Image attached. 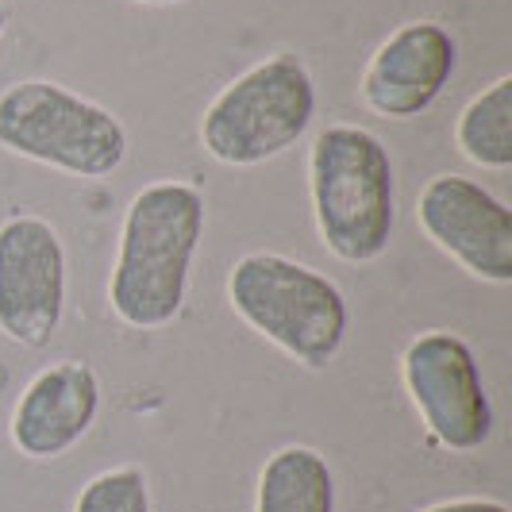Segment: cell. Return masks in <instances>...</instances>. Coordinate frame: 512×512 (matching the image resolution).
Masks as SVG:
<instances>
[{
	"label": "cell",
	"mask_w": 512,
	"mask_h": 512,
	"mask_svg": "<svg viewBox=\"0 0 512 512\" xmlns=\"http://www.w3.org/2000/svg\"><path fill=\"white\" fill-rule=\"evenodd\" d=\"M205 235V193L189 181H154L131 197L108 305L135 332L170 328L189 297V270Z\"/></svg>",
	"instance_id": "1"
},
{
	"label": "cell",
	"mask_w": 512,
	"mask_h": 512,
	"mask_svg": "<svg viewBox=\"0 0 512 512\" xmlns=\"http://www.w3.org/2000/svg\"><path fill=\"white\" fill-rule=\"evenodd\" d=\"M308 197L324 247L339 262L366 266L389 251L397 224L393 158L374 131L332 124L308 151Z\"/></svg>",
	"instance_id": "2"
},
{
	"label": "cell",
	"mask_w": 512,
	"mask_h": 512,
	"mask_svg": "<svg viewBox=\"0 0 512 512\" xmlns=\"http://www.w3.org/2000/svg\"><path fill=\"white\" fill-rule=\"evenodd\" d=\"M231 312L308 370H324L347 339L343 289L297 258L243 255L228 274Z\"/></svg>",
	"instance_id": "3"
},
{
	"label": "cell",
	"mask_w": 512,
	"mask_h": 512,
	"mask_svg": "<svg viewBox=\"0 0 512 512\" xmlns=\"http://www.w3.org/2000/svg\"><path fill=\"white\" fill-rule=\"evenodd\" d=\"M0 147L74 178H108L128 158V131L104 104L31 77L0 93Z\"/></svg>",
	"instance_id": "4"
},
{
	"label": "cell",
	"mask_w": 512,
	"mask_h": 512,
	"mask_svg": "<svg viewBox=\"0 0 512 512\" xmlns=\"http://www.w3.org/2000/svg\"><path fill=\"white\" fill-rule=\"evenodd\" d=\"M316 116V85L297 54H270L224 85L201 116V143L220 166H262L297 147Z\"/></svg>",
	"instance_id": "5"
},
{
	"label": "cell",
	"mask_w": 512,
	"mask_h": 512,
	"mask_svg": "<svg viewBox=\"0 0 512 512\" xmlns=\"http://www.w3.org/2000/svg\"><path fill=\"white\" fill-rule=\"evenodd\" d=\"M401 382L439 447L470 455L493 436V401L470 343L455 332L416 335L401 355Z\"/></svg>",
	"instance_id": "6"
},
{
	"label": "cell",
	"mask_w": 512,
	"mask_h": 512,
	"mask_svg": "<svg viewBox=\"0 0 512 512\" xmlns=\"http://www.w3.org/2000/svg\"><path fill=\"white\" fill-rule=\"evenodd\" d=\"M66 312V247L51 220L16 212L0 224V335L47 347Z\"/></svg>",
	"instance_id": "7"
},
{
	"label": "cell",
	"mask_w": 512,
	"mask_h": 512,
	"mask_svg": "<svg viewBox=\"0 0 512 512\" xmlns=\"http://www.w3.org/2000/svg\"><path fill=\"white\" fill-rule=\"evenodd\" d=\"M416 224L466 274L489 285L512 282V212L486 185L439 174L420 189Z\"/></svg>",
	"instance_id": "8"
},
{
	"label": "cell",
	"mask_w": 512,
	"mask_h": 512,
	"mask_svg": "<svg viewBox=\"0 0 512 512\" xmlns=\"http://www.w3.org/2000/svg\"><path fill=\"white\" fill-rule=\"evenodd\" d=\"M459 70V43L436 20L401 24L374 58L366 62L359 81L362 104L382 120H412L439 101Z\"/></svg>",
	"instance_id": "9"
},
{
	"label": "cell",
	"mask_w": 512,
	"mask_h": 512,
	"mask_svg": "<svg viewBox=\"0 0 512 512\" xmlns=\"http://www.w3.org/2000/svg\"><path fill=\"white\" fill-rule=\"evenodd\" d=\"M101 412V378L89 362L62 359L43 366L20 393L8 436L31 462H54L74 451Z\"/></svg>",
	"instance_id": "10"
},
{
	"label": "cell",
	"mask_w": 512,
	"mask_h": 512,
	"mask_svg": "<svg viewBox=\"0 0 512 512\" xmlns=\"http://www.w3.org/2000/svg\"><path fill=\"white\" fill-rule=\"evenodd\" d=\"M255 512H335V474L328 459L305 443L274 451L258 474Z\"/></svg>",
	"instance_id": "11"
},
{
	"label": "cell",
	"mask_w": 512,
	"mask_h": 512,
	"mask_svg": "<svg viewBox=\"0 0 512 512\" xmlns=\"http://www.w3.org/2000/svg\"><path fill=\"white\" fill-rule=\"evenodd\" d=\"M455 143L462 158L482 170L512 166V77H497L474 101L462 108L455 124Z\"/></svg>",
	"instance_id": "12"
},
{
	"label": "cell",
	"mask_w": 512,
	"mask_h": 512,
	"mask_svg": "<svg viewBox=\"0 0 512 512\" xmlns=\"http://www.w3.org/2000/svg\"><path fill=\"white\" fill-rule=\"evenodd\" d=\"M74 512H151V486L139 466H116L81 486Z\"/></svg>",
	"instance_id": "13"
},
{
	"label": "cell",
	"mask_w": 512,
	"mask_h": 512,
	"mask_svg": "<svg viewBox=\"0 0 512 512\" xmlns=\"http://www.w3.org/2000/svg\"><path fill=\"white\" fill-rule=\"evenodd\" d=\"M424 512H512L505 501H493V497H455V501H439Z\"/></svg>",
	"instance_id": "14"
},
{
	"label": "cell",
	"mask_w": 512,
	"mask_h": 512,
	"mask_svg": "<svg viewBox=\"0 0 512 512\" xmlns=\"http://www.w3.org/2000/svg\"><path fill=\"white\" fill-rule=\"evenodd\" d=\"M4 24H8V12H4V0H0V35H4Z\"/></svg>",
	"instance_id": "15"
},
{
	"label": "cell",
	"mask_w": 512,
	"mask_h": 512,
	"mask_svg": "<svg viewBox=\"0 0 512 512\" xmlns=\"http://www.w3.org/2000/svg\"><path fill=\"white\" fill-rule=\"evenodd\" d=\"M135 4H181V0H135Z\"/></svg>",
	"instance_id": "16"
}]
</instances>
